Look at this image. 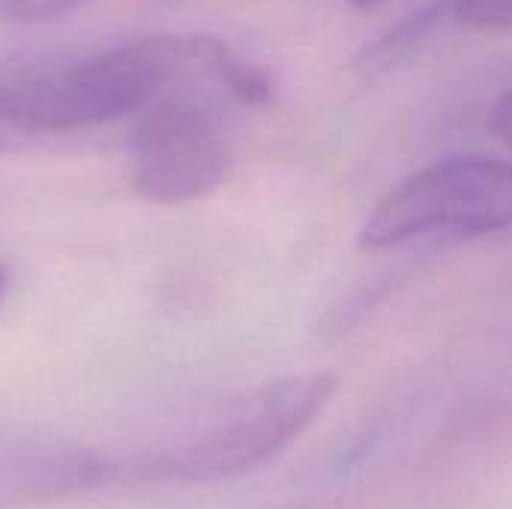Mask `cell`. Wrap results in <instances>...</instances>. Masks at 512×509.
I'll return each instance as SVG.
<instances>
[{"label":"cell","mask_w":512,"mask_h":509,"mask_svg":"<svg viewBox=\"0 0 512 509\" xmlns=\"http://www.w3.org/2000/svg\"><path fill=\"white\" fill-rule=\"evenodd\" d=\"M456 21L483 30H512V0H453Z\"/></svg>","instance_id":"cell-6"},{"label":"cell","mask_w":512,"mask_h":509,"mask_svg":"<svg viewBox=\"0 0 512 509\" xmlns=\"http://www.w3.org/2000/svg\"><path fill=\"white\" fill-rule=\"evenodd\" d=\"M336 390L339 378L330 372L237 390L144 444L99 450L102 489L207 486L243 477L294 444Z\"/></svg>","instance_id":"cell-2"},{"label":"cell","mask_w":512,"mask_h":509,"mask_svg":"<svg viewBox=\"0 0 512 509\" xmlns=\"http://www.w3.org/2000/svg\"><path fill=\"white\" fill-rule=\"evenodd\" d=\"M9 282H12V279H9V270H6V264L0 261V303H3L6 294H9Z\"/></svg>","instance_id":"cell-9"},{"label":"cell","mask_w":512,"mask_h":509,"mask_svg":"<svg viewBox=\"0 0 512 509\" xmlns=\"http://www.w3.org/2000/svg\"><path fill=\"white\" fill-rule=\"evenodd\" d=\"M273 99V78L213 36H186L174 78L132 117L129 177L156 204L213 195L231 171L225 114Z\"/></svg>","instance_id":"cell-1"},{"label":"cell","mask_w":512,"mask_h":509,"mask_svg":"<svg viewBox=\"0 0 512 509\" xmlns=\"http://www.w3.org/2000/svg\"><path fill=\"white\" fill-rule=\"evenodd\" d=\"M357 6H378V3H384V0H354Z\"/></svg>","instance_id":"cell-11"},{"label":"cell","mask_w":512,"mask_h":509,"mask_svg":"<svg viewBox=\"0 0 512 509\" xmlns=\"http://www.w3.org/2000/svg\"><path fill=\"white\" fill-rule=\"evenodd\" d=\"M186 36H144L0 72V123L66 132L135 117L177 72Z\"/></svg>","instance_id":"cell-3"},{"label":"cell","mask_w":512,"mask_h":509,"mask_svg":"<svg viewBox=\"0 0 512 509\" xmlns=\"http://www.w3.org/2000/svg\"><path fill=\"white\" fill-rule=\"evenodd\" d=\"M489 129H492V135L498 141H504L507 147H512V87H507L495 99V105L489 111Z\"/></svg>","instance_id":"cell-8"},{"label":"cell","mask_w":512,"mask_h":509,"mask_svg":"<svg viewBox=\"0 0 512 509\" xmlns=\"http://www.w3.org/2000/svg\"><path fill=\"white\" fill-rule=\"evenodd\" d=\"M102 492L99 450L48 441L0 438V509H24Z\"/></svg>","instance_id":"cell-5"},{"label":"cell","mask_w":512,"mask_h":509,"mask_svg":"<svg viewBox=\"0 0 512 509\" xmlns=\"http://www.w3.org/2000/svg\"><path fill=\"white\" fill-rule=\"evenodd\" d=\"M87 0H0V21L12 24H33V21H48L57 15H66Z\"/></svg>","instance_id":"cell-7"},{"label":"cell","mask_w":512,"mask_h":509,"mask_svg":"<svg viewBox=\"0 0 512 509\" xmlns=\"http://www.w3.org/2000/svg\"><path fill=\"white\" fill-rule=\"evenodd\" d=\"M9 135H12V129H9L6 123H0V144H3V141H6Z\"/></svg>","instance_id":"cell-10"},{"label":"cell","mask_w":512,"mask_h":509,"mask_svg":"<svg viewBox=\"0 0 512 509\" xmlns=\"http://www.w3.org/2000/svg\"><path fill=\"white\" fill-rule=\"evenodd\" d=\"M512 231V162L456 156L399 180L366 216L369 252L429 237H483Z\"/></svg>","instance_id":"cell-4"}]
</instances>
